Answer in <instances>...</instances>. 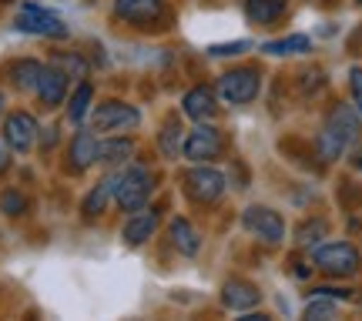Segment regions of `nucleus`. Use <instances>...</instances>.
Here are the masks:
<instances>
[{"instance_id": "f257e3e1", "label": "nucleus", "mask_w": 362, "mask_h": 321, "mask_svg": "<svg viewBox=\"0 0 362 321\" xmlns=\"http://www.w3.org/2000/svg\"><path fill=\"white\" fill-rule=\"evenodd\" d=\"M359 111H352L349 104H336L329 117H325L322 131L315 138V147H319V157L322 161H339V157L349 151L352 144L359 141Z\"/></svg>"}, {"instance_id": "f03ea898", "label": "nucleus", "mask_w": 362, "mask_h": 321, "mask_svg": "<svg viewBox=\"0 0 362 321\" xmlns=\"http://www.w3.org/2000/svg\"><path fill=\"white\" fill-rule=\"evenodd\" d=\"M155 191V178L151 171L144 164H131L128 171H117V191H115V201L121 211H141L148 205V198Z\"/></svg>"}, {"instance_id": "7ed1b4c3", "label": "nucleus", "mask_w": 362, "mask_h": 321, "mask_svg": "<svg viewBox=\"0 0 362 321\" xmlns=\"http://www.w3.org/2000/svg\"><path fill=\"white\" fill-rule=\"evenodd\" d=\"M315 268L329 274V278H352L362 265V255L356 251V244L349 241H332V244H322L315 248Z\"/></svg>"}, {"instance_id": "20e7f679", "label": "nucleus", "mask_w": 362, "mask_h": 321, "mask_svg": "<svg viewBox=\"0 0 362 321\" xmlns=\"http://www.w3.org/2000/svg\"><path fill=\"white\" fill-rule=\"evenodd\" d=\"M262 87V74L255 67H235V71H225L218 78V97L232 107H242V104H252L259 97Z\"/></svg>"}, {"instance_id": "39448f33", "label": "nucleus", "mask_w": 362, "mask_h": 321, "mask_svg": "<svg viewBox=\"0 0 362 321\" xmlns=\"http://www.w3.org/2000/svg\"><path fill=\"white\" fill-rule=\"evenodd\" d=\"M138 124H141V111L124 101H104L90 114V128L98 134H124V131H134Z\"/></svg>"}, {"instance_id": "423d86ee", "label": "nucleus", "mask_w": 362, "mask_h": 321, "mask_svg": "<svg viewBox=\"0 0 362 321\" xmlns=\"http://www.w3.org/2000/svg\"><path fill=\"white\" fill-rule=\"evenodd\" d=\"M185 194L194 205H215L225 194V174L218 167H208L205 161H194V167L185 174Z\"/></svg>"}, {"instance_id": "0eeeda50", "label": "nucleus", "mask_w": 362, "mask_h": 321, "mask_svg": "<svg viewBox=\"0 0 362 321\" xmlns=\"http://www.w3.org/2000/svg\"><path fill=\"white\" fill-rule=\"evenodd\" d=\"M13 27L21 34H34V37H67V24L57 17V13L44 11L37 4H24L17 17H13Z\"/></svg>"}, {"instance_id": "6e6552de", "label": "nucleus", "mask_w": 362, "mask_h": 321, "mask_svg": "<svg viewBox=\"0 0 362 321\" xmlns=\"http://www.w3.org/2000/svg\"><path fill=\"white\" fill-rule=\"evenodd\" d=\"M242 224H245L248 234H255L259 241L265 244H279L285 241V221L279 211H272L265 205H248L242 211Z\"/></svg>"}, {"instance_id": "1a4fd4ad", "label": "nucleus", "mask_w": 362, "mask_h": 321, "mask_svg": "<svg viewBox=\"0 0 362 321\" xmlns=\"http://www.w3.org/2000/svg\"><path fill=\"white\" fill-rule=\"evenodd\" d=\"M181 155L188 161H215L221 155V134L211 128V121L188 131V138L181 141Z\"/></svg>"}, {"instance_id": "9d476101", "label": "nucleus", "mask_w": 362, "mask_h": 321, "mask_svg": "<svg viewBox=\"0 0 362 321\" xmlns=\"http://www.w3.org/2000/svg\"><path fill=\"white\" fill-rule=\"evenodd\" d=\"M34 141H37V121L27 114V111L7 114V121H4V144L11 151H17V155H27L34 147Z\"/></svg>"}, {"instance_id": "9b49d317", "label": "nucleus", "mask_w": 362, "mask_h": 321, "mask_svg": "<svg viewBox=\"0 0 362 321\" xmlns=\"http://www.w3.org/2000/svg\"><path fill=\"white\" fill-rule=\"evenodd\" d=\"M115 17L131 27H151L165 17V0H115Z\"/></svg>"}, {"instance_id": "f8f14e48", "label": "nucleus", "mask_w": 362, "mask_h": 321, "mask_svg": "<svg viewBox=\"0 0 362 321\" xmlns=\"http://www.w3.org/2000/svg\"><path fill=\"white\" fill-rule=\"evenodd\" d=\"M181 111H185V117H192V121H198V124L215 121V114H218V104H215L211 87H192L185 97H181Z\"/></svg>"}, {"instance_id": "ddd939ff", "label": "nucleus", "mask_w": 362, "mask_h": 321, "mask_svg": "<svg viewBox=\"0 0 362 321\" xmlns=\"http://www.w3.org/2000/svg\"><path fill=\"white\" fill-rule=\"evenodd\" d=\"M37 97L44 107H61L67 97V74L57 71V67H44L37 78Z\"/></svg>"}, {"instance_id": "4468645a", "label": "nucleus", "mask_w": 362, "mask_h": 321, "mask_svg": "<svg viewBox=\"0 0 362 321\" xmlns=\"http://www.w3.org/2000/svg\"><path fill=\"white\" fill-rule=\"evenodd\" d=\"M221 301H225V308H232V311H248L262 301V291L252 281L232 278V281H225V288H221Z\"/></svg>"}, {"instance_id": "2eb2a0df", "label": "nucleus", "mask_w": 362, "mask_h": 321, "mask_svg": "<svg viewBox=\"0 0 362 321\" xmlns=\"http://www.w3.org/2000/svg\"><path fill=\"white\" fill-rule=\"evenodd\" d=\"M158 231V211H131V218L124 221V228H121V238H124V244H131V248H138V244H144L151 234Z\"/></svg>"}, {"instance_id": "dca6fc26", "label": "nucleus", "mask_w": 362, "mask_h": 321, "mask_svg": "<svg viewBox=\"0 0 362 321\" xmlns=\"http://www.w3.org/2000/svg\"><path fill=\"white\" fill-rule=\"evenodd\" d=\"M115 191H117V171L115 174H107V178H101L94 188H90V194L84 198V205H81L84 218H98V214H104L107 205L115 201Z\"/></svg>"}, {"instance_id": "f3484780", "label": "nucleus", "mask_w": 362, "mask_h": 321, "mask_svg": "<svg viewBox=\"0 0 362 321\" xmlns=\"http://www.w3.org/2000/svg\"><path fill=\"white\" fill-rule=\"evenodd\" d=\"M71 167L74 171H88L94 161H98V138H94V131H78L74 134V141H71Z\"/></svg>"}, {"instance_id": "a211bd4d", "label": "nucleus", "mask_w": 362, "mask_h": 321, "mask_svg": "<svg viewBox=\"0 0 362 321\" xmlns=\"http://www.w3.org/2000/svg\"><path fill=\"white\" fill-rule=\"evenodd\" d=\"M168 234H171V244L178 248L181 255H188V258L198 255V248H202V234L194 231V224L188 218H171Z\"/></svg>"}, {"instance_id": "6ab92c4d", "label": "nucleus", "mask_w": 362, "mask_h": 321, "mask_svg": "<svg viewBox=\"0 0 362 321\" xmlns=\"http://www.w3.org/2000/svg\"><path fill=\"white\" fill-rule=\"evenodd\" d=\"M131 155H134V141L124 134H111L107 141H98V161L101 164H124Z\"/></svg>"}, {"instance_id": "aec40b11", "label": "nucleus", "mask_w": 362, "mask_h": 321, "mask_svg": "<svg viewBox=\"0 0 362 321\" xmlns=\"http://www.w3.org/2000/svg\"><path fill=\"white\" fill-rule=\"evenodd\" d=\"M285 7H288V0H245V17L252 24L269 27L282 17Z\"/></svg>"}, {"instance_id": "412c9836", "label": "nucleus", "mask_w": 362, "mask_h": 321, "mask_svg": "<svg viewBox=\"0 0 362 321\" xmlns=\"http://www.w3.org/2000/svg\"><path fill=\"white\" fill-rule=\"evenodd\" d=\"M40 71H44V64H37V61H13V64L7 67V74H11V84H13L17 90H37Z\"/></svg>"}, {"instance_id": "4be33fe9", "label": "nucleus", "mask_w": 362, "mask_h": 321, "mask_svg": "<svg viewBox=\"0 0 362 321\" xmlns=\"http://www.w3.org/2000/svg\"><path fill=\"white\" fill-rule=\"evenodd\" d=\"M262 51L272 54V57H285V54H305V51H312V40L305 37V34H292V37L262 44Z\"/></svg>"}, {"instance_id": "5701e85b", "label": "nucleus", "mask_w": 362, "mask_h": 321, "mask_svg": "<svg viewBox=\"0 0 362 321\" xmlns=\"http://www.w3.org/2000/svg\"><path fill=\"white\" fill-rule=\"evenodd\" d=\"M90 101H94V90H90V84L84 80V84H78L74 97H71V104H67V117H71V124H81V121L88 117Z\"/></svg>"}, {"instance_id": "b1692460", "label": "nucleus", "mask_w": 362, "mask_h": 321, "mask_svg": "<svg viewBox=\"0 0 362 321\" xmlns=\"http://www.w3.org/2000/svg\"><path fill=\"white\" fill-rule=\"evenodd\" d=\"M325 231H329V224H325L322 218H312V221H305L302 228L296 231V241H298V248H312V244H319L325 238Z\"/></svg>"}, {"instance_id": "393cba45", "label": "nucleus", "mask_w": 362, "mask_h": 321, "mask_svg": "<svg viewBox=\"0 0 362 321\" xmlns=\"http://www.w3.org/2000/svg\"><path fill=\"white\" fill-rule=\"evenodd\" d=\"M158 147H161V155L165 157H178V147H181V124L171 117L165 131H161V138H158Z\"/></svg>"}, {"instance_id": "a878e982", "label": "nucleus", "mask_w": 362, "mask_h": 321, "mask_svg": "<svg viewBox=\"0 0 362 321\" xmlns=\"http://www.w3.org/2000/svg\"><path fill=\"white\" fill-rule=\"evenodd\" d=\"M305 318H315V321L336 318V301H332V295H319V291H315V298L305 305Z\"/></svg>"}, {"instance_id": "bb28decb", "label": "nucleus", "mask_w": 362, "mask_h": 321, "mask_svg": "<svg viewBox=\"0 0 362 321\" xmlns=\"http://www.w3.org/2000/svg\"><path fill=\"white\" fill-rule=\"evenodd\" d=\"M54 67L64 71L67 78H88V64L81 61L78 54H57V57H54Z\"/></svg>"}, {"instance_id": "cd10ccee", "label": "nucleus", "mask_w": 362, "mask_h": 321, "mask_svg": "<svg viewBox=\"0 0 362 321\" xmlns=\"http://www.w3.org/2000/svg\"><path fill=\"white\" fill-rule=\"evenodd\" d=\"M0 211L4 214H11V218H17V214H24L27 211V198L17 191H4L0 194Z\"/></svg>"}, {"instance_id": "c85d7f7f", "label": "nucleus", "mask_w": 362, "mask_h": 321, "mask_svg": "<svg viewBox=\"0 0 362 321\" xmlns=\"http://www.w3.org/2000/svg\"><path fill=\"white\" fill-rule=\"evenodd\" d=\"M252 44L248 40H235V44H215V47H208V54L211 57H225V54H242V51H248Z\"/></svg>"}, {"instance_id": "c756f323", "label": "nucleus", "mask_w": 362, "mask_h": 321, "mask_svg": "<svg viewBox=\"0 0 362 321\" xmlns=\"http://www.w3.org/2000/svg\"><path fill=\"white\" fill-rule=\"evenodd\" d=\"M349 87H352V101H356V111L362 114V67H352V71H349Z\"/></svg>"}, {"instance_id": "7c9ffc66", "label": "nucleus", "mask_w": 362, "mask_h": 321, "mask_svg": "<svg viewBox=\"0 0 362 321\" xmlns=\"http://www.w3.org/2000/svg\"><path fill=\"white\" fill-rule=\"evenodd\" d=\"M7 164H11V161H7V151H4V144H0V174L7 171Z\"/></svg>"}, {"instance_id": "2f4dec72", "label": "nucleus", "mask_w": 362, "mask_h": 321, "mask_svg": "<svg viewBox=\"0 0 362 321\" xmlns=\"http://www.w3.org/2000/svg\"><path fill=\"white\" fill-rule=\"evenodd\" d=\"M356 167H362V151H359V155H356Z\"/></svg>"}, {"instance_id": "473e14b6", "label": "nucleus", "mask_w": 362, "mask_h": 321, "mask_svg": "<svg viewBox=\"0 0 362 321\" xmlns=\"http://www.w3.org/2000/svg\"><path fill=\"white\" fill-rule=\"evenodd\" d=\"M0 111H4V94H0Z\"/></svg>"}, {"instance_id": "72a5a7b5", "label": "nucleus", "mask_w": 362, "mask_h": 321, "mask_svg": "<svg viewBox=\"0 0 362 321\" xmlns=\"http://www.w3.org/2000/svg\"><path fill=\"white\" fill-rule=\"evenodd\" d=\"M356 4H362V0H356Z\"/></svg>"}]
</instances>
